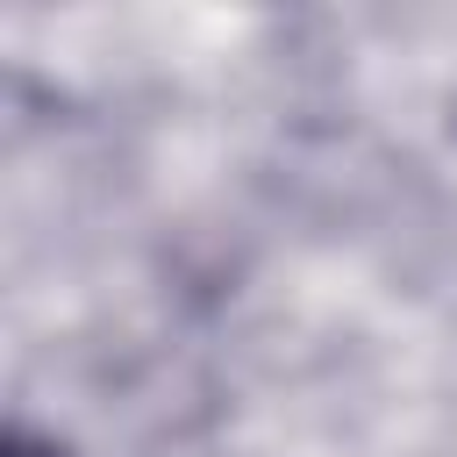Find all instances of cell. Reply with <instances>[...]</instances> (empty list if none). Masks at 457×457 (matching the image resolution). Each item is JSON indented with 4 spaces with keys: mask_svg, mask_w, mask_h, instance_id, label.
Wrapping results in <instances>:
<instances>
[{
    "mask_svg": "<svg viewBox=\"0 0 457 457\" xmlns=\"http://www.w3.org/2000/svg\"><path fill=\"white\" fill-rule=\"evenodd\" d=\"M0 457H64V450H57L50 436H36V428H21V421H14V428H7V443H0Z\"/></svg>",
    "mask_w": 457,
    "mask_h": 457,
    "instance_id": "6da1fadb",
    "label": "cell"
}]
</instances>
